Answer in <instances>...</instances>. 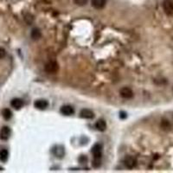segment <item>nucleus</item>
<instances>
[{"instance_id":"1","label":"nucleus","mask_w":173,"mask_h":173,"mask_svg":"<svg viewBox=\"0 0 173 173\" xmlns=\"http://www.w3.org/2000/svg\"><path fill=\"white\" fill-rule=\"evenodd\" d=\"M92 153L94 156V159L101 160L102 155V146L101 144H95L92 148Z\"/></svg>"},{"instance_id":"2","label":"nucleus","mask_w":173,"mask_h":173,"mask_svg":"<svg viewBox=\"0 0 173 173\" xmlns=\"http://www.w3.org/2000/svg\"><path fill=\"white\" fill-rule=\"evenodd\" d=\"M124 164L127 169H133L137 164V160L132 156H126L124 159Z\"/></svg>"},{"instance_id":"3","label":"nucleus","mask_w":173,"mask_h":173,"mask_svg":"<svg viewBox=\"0 0 173 173\" xmlns=\"http://www.w3.org/2000/svg\"><path fill=\"white\" fill-rule=\"evenodd\" d=\"M58 69H59V66H58L57 63H56V62H49L45 65V70L49 74L56 73Z\"/></svg>"},{"instance_id":"4","label":"nucleus","mask_w":173,"mask_h":173,"mask_svg":"<svg viewBox=\"0 0 173 173\" xmlns=\"http://www.w3.org/2000/svg\"><path fill=\"white\" fill-rule=\"evenodd\" d=\"M52 152H53V154L56 158L62 159V158L64 157V155H65V150H64V148H63L62 145H56V146L53 147Z\"/></svg>"},{"instance_id":"5","label":"nucleus","mask_w":173,"mask_h":173,"mask_svg":"<svg viewBox=\"0 0 173 173\" xmlns=\"http://www.w3.org/2000/svg\"><path fill=\"white\" fill-rule=\"evenodd\" d=\"M163 8L164 12L167 15L173 13V2L171 0H164L163 3Z\"/></svg>"},{"instance_id":"6","label":"nucleus","mask_w":173,"mask_h":173,"mask_svg":"<svg viewBox=\"0 0 173 173\" xmlns=\"http://www.w3.org/2000/svg\"><path fill=\"white\" fill-rule=\"evenodd\" d=\"M10 133H11V131H10V127L4 126L0 130V139L2 140H9V138L10 137Z\"/></svg>"},{"instance_id":"7","label":"nucleus","mask_w":173,"mask_h":173,"mask_svg":"<svg viewBox=\"0 0 173 173\" xmlns=\"http://www.w3.org/2000/svg\"><path fill=\"white\" fill-rule=\"evenodd\" d=\"M120 96L124 99H131L133 96V93L129 87H123L122 89H120Z\"/></svg>"},{"instance_id":"8","label":"nucleus","mask_w":173,"mask_h":173,"mask_svg":"<svg viewBox=\"0 0 173 173\" xmlns=\"http://www.w3.org/2000/svg\"><path fill=\"white\" fill-rule=\"evenodd\" d=\"M48 103L46 100H37L34 102V106L39 110H44L48 107Z\"/></svg>"},{"instance_id":"9","label":"nucleus","mask_w":173,"mask_h":173,"mask_svg":"<svg viewBox=\"0 0 173 173\" xmlns=\"http://www.w3.org/2000/svg\"><path fill=\"white\" fill-rule=\"evenodd\" d=\"M60 112H61V113L63 114V115L70 116L72 115V114H74L75 109H74L73 106H69V105H66V106H63L61 107Z\"/></svg>"},{"instance_id":"10","label":"nucleus","mask_w":173,"mask_h":173,"mask_svg":"<svg viewBox=\"0 0 173 173\" xmlns=\"http://www.w3.org/2000/svg\"><path fill=\"white\" fill-rule=\"evenodd\" d=\"M80 117H82L83 119H87V120H91L94 117V113L92 112L91 110L89 109H87V108H84L81 111L80 113Z\"/></svg>"},{"instance_id":"11","label":"nucleus","mask_w":173,"mask_h":173,"mask_svg":"<svg viewBox=\"0 0 173 173\" xmlns=\"http://www.w3.org/2000/svg\"><path fill=\"white\" fill-rule=\"evenodd\" d=\"M92 6L97 10H101L105 7L106 0H91Z\"/></svg>"},{"instance_id":"12","label":"nucleus","mask_w":173,"mask_h":173,"mask_svg":"<svg viewBox=\"0 0 173 173\" xmlns=\"http://www.w3.org/2000/svg\"><path fill=\"white\" fill-rule=\"evenodd\" d=\"M10 105H11V106L13 108L18 110V109L22 108L24 106V101H23V100H21V99L16 98V99H13L12 101H10Z\"/></svg>"},{"instance_id":"13","label":"nucleus","mask_w":173,"mask_h":173,"mask_svg":"<svg viewBox=\"0 0 173 173\" xmlns=\"http://www.w3.org/2000/svg\"><path fill=\"white\" fill-rule=\"evenodd\" d=\"M95 127L97 128V130H99L101 132H104L106 129V121L103 120H99L95 124Z\"/></svg>"},{"instance_id":"14","label":"nucleus","mask_w":173,"mask_h":173,"mask_svg":"<svg viewBox=\"0 0 173 173\" xmlns=\"http://www.w3.org/2000/svg\"><path fill=\"white\" fill-rule=\"evenodd\" d=\"M9 158V152L6 149H3L0 151V160L2 162H6Z\"/></svg>"},{"instance_id":"15","label":"nucleus","mask_w":173,"mask_h":173,"mask_svg":"<svg viewBox=\"0 0 173 173\" xmlns=\"http://www.w3.org/2000/svg\"><path fill=\"white\" fill-rule=\"evenodd\" d=\"M2 114H3V117L5 118V120H8L11 118L12 113H11V111H10L9 108H5V109H4L3 112H2Z\"/></svg>"},{"instance_id":"16","label":"nucleus","mask_w":173,"mask_h":173,"mask_svg":"<svg viewBox=\"0 0 173 173\" xmlns=\"http://www.w3.org/2000/svg\"><path fill=\"white\" fill-rule=\"evenodd\" d=\"M31 37H32L34 40H37V39H39L41 37V32H40V30H39L37 28L33 29L32 32H31Z\"/></svg>"},{"instance_id":"17","label":"nucleus","mask_w":173,"mask_h":173,"mask_svg":"<svg viewBox=\"0 0 173 173\" xmlns=\"http://www.w3.org/2000/svg\"><path fill=\"white\" fill-rule=\"evenodd\" d=\"M87 1H88V0H74L75 4L79 5V6H83V5H87Z\"/></svg>"},{"instance_id":"18","label":"nucleus","mask_w":173,"mask_h":173,"mask_svg":"<svg viewBox=\"0 0 173 173\" xmlns=\"http://www.w3.org/2000/svg\"><path fill=\"white\" fill-rule=\"evenodd\" d=\"M101 160H97V159H94L93 161V166L94 168H99L101 166Z\"/></svg>"},{"instance_id":"19","label":"nucleus","mask_w":173,"mask_h":173,"mask_svg":"<svg viewBox=\"0 0 173 173\" xmlns=\"http://www.w3.org/2000/svg\"><path fill=\"white\" fill-rule=\"evenodd\" d=\"M6 55V51H5V48H0V59L4 58Z\"/></svg>"},{"instance_id":"20","label":"nucleus","mask_w":173,"mask_h":173,"mask_svg":"<svg viewBox=\"0 0 173 173\" xmlns=\"http://www.w3.org/2000/svg\"><path fill=\"white\" fill-rule=\"evenodd\" d=\"M125 117H126V113H124V112H121V113H120V118H121V119H125Z\"/></svg>"}]
</instances>
